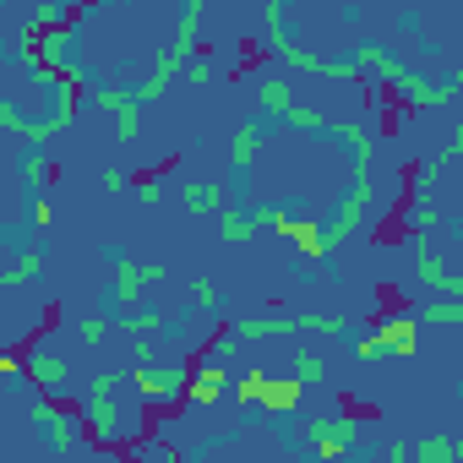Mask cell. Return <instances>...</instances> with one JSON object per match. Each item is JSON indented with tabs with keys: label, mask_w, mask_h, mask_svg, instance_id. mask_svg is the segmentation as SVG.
Returning a JSON list of instances; mask_svg holds the SVG:
<instances>
[{
	"label": "cell",
	"mask_w": 463,
	"mask_h": 463,
	"mask_svg": "<svg viewBox=\"0 0 463 463\" xmlns=\"http://www.w3.org/2000/svg\"><path fill=\"white\" fill-rule=\"evenodd\" d=\"M120 392H126V376H120V371H99V376L88 382V392H82L77 420H82V430H88L99 447H131L137 436H147L142 420L126 414Z\"/></svg>",
	"instance_id": "6da1fadb"
},
{
	"label": "cell",
	"mask_w": 463,
	"mask_h": 463,
	"mask_svg": "<svg viewBox=\"0 0 463 463\" xmlns=\"http://www.w3.org/2000/svg\"><path fill=\"white\" fill-rule=\"evenodd\" d=\"M196 23H202V6H196V0H185V6L175 12V39H169V50L158 55V66L131 88V99L137 104H153V99H164V88L185 71V61L196 55Z\"/></svg>",
	"instance_id": "7a4b0ae2"
},
{
	"label": "cell",
	"mask_w": 463,
	"mask_h": 463,
	"mask_svg": "<svg viewBox=\"0 0 463 463\" xmlns=\"http://www.w3.org/2000/svg\"><path fill=\"white\" fill-rule=\"evenodd\" d=\"M104 262L115 268V289L104 295V311H109V317H131V311L142 306V289H153V284L169 279L164 262H131L126 246H104Z\"/></svg>",
	"instance_id": "3957f363"
},
{
	"label": "cell",
	"mask_w": 463,
	"mask_h": 463,
	"mask_svg": "<svg viewBox=\"0 0 463 463\" xmlns=\"http://www.w3.org/2000/svg\"><path fill=\"white\" fill-rule=\"evenodd\" d=\"M131 387L147 409H175L185 398V360H158V354H137L131 365Z\"/></svg>",
	"instance_id": "277c9868"
},
{
	"label": "cell",
	"mask_w": 463,
	"mask_h": 463,
	"mask_svg": "<svg viewBox=\"0 0 463 463\" xmlns=\"http://www.w3.org/2000/svg\"><path fill=\"white\" fill-rule=\"evenodd\" d=\"M229 333H235L241 344L246 338H284V333H349V317H317V311H268V317H241V322H229Z\"/></svg>",
	"instance_id": "5b68a950"
},
{
	"label": "cell",
	"mask_w": 463,
	"mask_h": 463,
	"mask_svg": "<svg viewBox=\"0 0 463 463\" xmlns=\"http://www.w3.org/2000/svg\"><path fill=\"white\" fill-rule=\"evenodd\" d=\"M360 441H365V420H349V414H317V420H306V452L317 463L349 458Z\"/></svg>",
	"instance_id": "8992f818"
},
{
	"label": "cell",
	"mask_w": 463,
	"mask_h": 463,
	"mask_svg": "<svg viewBox=\"0 0 463 463\" xmlns=\"http://www.w3.org/2000/svg\"><path fill=\"white\" fill-rule=\"evenodd\" d=\"M28 425L44 436V447L50 452H71V447H82V420H77V409L71 403H50V398H39L33 409H28Z\"/></svg>",
	"instance_id": "52a82bcc"
},
{
	"label": "cell",
	"mask_w": 463,
	"mask_h": 463,
	"mask_svg": "<svg viewBox=\"0 0 463 463\" xmlns=\"http://www.w3.org/2000/svg\"><path fill=\"white\" fill-rule=\"evenodd\" d=\"M23 365H28L33 387H39L50 403H66V398H71V365H66V354H61V349H50V344H33Z\"/></svg>",
	"instance_id": "ba28073f"
},
{
	"label": "cell",
	"mask_w": 463,
	"mask_h": 463,
	"mask_svg": "<svg viewBox=\"0 0 463 463\" xmlns=\"http://www.w3.org/2000/svg\"><path fill=\"white\" fill-rule=\"evenodd\" d=\"M229 382H235V376H229L223 360H196V365H185V403H191L196 414H207V409L223 403Z\"/></svg>",
	"instance_id": "9c48e42d"
},
{
	"label": "cell",
	"mask_w": 463,
	"mask_h": 463,
	"mask_svg": "<svg viewBox=\"0 0 463 463\" xmlns=\"http://www.w3.org/2000/svg\"><path fill=\"white\" fill-rule=\"evenodd\" d=\"M371 338L387 349V360H414V354H420V322H414L409 311L382 317V322L371 327Z\"/></svg>",
	"instance_id": "30bf717a"
},
{
	"label": "cell",
	"mask_w": 463,
	"mask_h": 463,
	"mask_svg": "<svg viewBox=\"0 0 463 463\" xmlns=\"http://www.w3.org/2000/svg\"><path fill=\"white\" fill-rule=\"evenodd\" d=\"M93 104H99L104 115H115V137H120V142H137V131H142V104L131 99V88H93Z\"/></svg>",
	"instance_id": "8fae6325"
},
{
	"label": "cell",
	"mask_w": 463,
	"mask_h": 463,
	"mask_svg": "<svg viewBox=\"0 0 463 463\" xmlns=\"http://www.w3.org/2000/svg\"><path fill=\"white\" fill-rule=\"evenodd\" d=\"M300 403H306V387H300L295 376H268V382H262L257 409H262L268 420H289V414H300Z\"/></svg>",
	"instance_id": "7c38bea8"
},
{
	"label": "cell",
	"mask_w": 463,
	"mask_h": 463,
	"mask_svg": "<svg viewBox=\"0 0 463 463\" xmlns=\"http://www.w3.org/2000/svg\"><path fill=\"white\" fill-rule=\"evenodd\" d=\"M17 169H23V202H39V196L50 191V175H55L50 153H44V147H23V153H17Z\"/></svg>",
	"instance_id": "4fadbf2b"
},
{
	"label": "cell",
	"mask_w": 463,
	"mask_h": 463,
	"mask_svg": "<svg viewBox=\"0 0 463 463\" xmlns=\"http://www.w3.org/2000/svg\"><path fill=\"white\" fill-rule=\"evenodd\" d=\"M33 279H44V251H23V257H12V268H0V300L6 295H17V289H28Z\"/></svg>",
	"instance_id": "5bb4252c"
},
{
	"label": "cell",
	"mask_w": 463,
	"mask_h": 463,
	"mask_svg": "<svg viewBox=\"0 0 463 463\" xmlns=\"http://www.w3.org/2000/svg\"><path fill=\"white\" fill-rule=\"evenodd\" d=\"M262 137H268V120H262V115H257V120H246V126L235 131V142H229V169L251 175V164H257V147H262Z\"/></svg>",
	"instance_id": "9a60e30c"
},
{
	"label": "cell",
	"mask_w": 463,
	"mask_h": 463,
	"mask_svg": "<svg viewBox=\"0 0 463 463\" xmlns=\"http://www.w3.org/2000/svg\"><path fill=\"white\" fill-rule=\"evenodd\" d=\"M257 229H262L257 207H229V213H218V241H223V246H241V241H251Z\"/></svg>",
	"instance_id": "2e32d148"
},
{
	"label": "cell",
	"mask_w": 463,
	"mask_h": 463,
	"mask_svg": "<svg viewBox=\"0 0 463 463\" xmlns=\"http://www.w3.org/2000/svg\"><path fill=\"white\" fill-rule=\"evenodd\" d=\"M458 458H463L458 436H420V441H409V463H458Z\"/></svg>",
	"instance_id": "e0dca14e"
},
{
	"label": "cell",
	"mask_w": 463,
	"mask_h": 463,
	"mask_svg": "<svg viewBox=\"0 0 463 463\" xmlns=\"http://www.w3.org/2000/svg\"><path fill=\"white\" fill-rule=\"evenodd\" d=\"M289 241H295L311 262H327V257H333V251H327V235H322V218H295Z\"/></svg>",
	"instance_id": "ac0fdd59"
},
{
	"label": "cell",
	"mask_w": 463,
	"mask_h": 463,
	"mask_svg": "<svg viewBox=\"0 0 463 463\" xmlns=\"http://www.w3.org/2000/svg\"><path fill=\"white\" fill-rule=\"evenodd\" d=\"M257 109H262V120H284L289 115V82L284 77H262L257 82Z\"/></svg>",
	"instance_id": "d6986e66"
},
{
	"label": "cell",
	"mask_w": 463,
	"mask_h": 463,
	"mask_svg": "<svg viewBox=\"0 0 463 463\" xmlns=\"http://www.w3.org/2000/svg\"><path fill=\"white\" fill-rule=\"evenodd\" d=\"M180 207H185V213H218V207H223V185H218V180H185Z\"/></svg>",
	"instance_id": "ffe728a7"
},
{
	"label": "cell",
	"mask_w": 463,
	"mask_h": 463,
	"mask_svg": "<svg viewBox=\"0 0 463 463\" xmlns=\"http://www.w3.org/2000/svg\"><path fill=\"white\" fill-rule=\"evenodd\" d=\"M289 376L311 392V387H322V382H327V360H322L317 349H295V371H289Z\"/></svg>",
	"instance_id": "44dd1931"
},
{
	"label": "cell",
	"mask_w": 463,
	"mask_h": 463,
	"mask_svg": "<svg viewBox=\"0 0 463 463\" xmlns=\"http://www.w3.org/2000/svg\"><path fill=\"white\" fill-rule=\"evenodd\" d=\"M441 169H447V158L436 153V158H425L414 175H409V191H414V202H430V191H436V180H441Z\"/></svg>",
	"instance_id": "7402d4cb"
},
{
	"label": "cell",
	"mask_w": 463,
	"mask_h": 463,
	"mask_svg": "<svg viewBox=\"0 0 463 463\" xmlns=\"http://www.w3.org/2000/svg\"><path fill=\"white\" fill-rule=\"evenodd\" d=\"M175 458H180V452H175L164 436H137V441H131V463H175Z\"/></svg>",
	"instance_id": "603a6c76"
},
{
	"label": "cell",
	"mask_w": 463,
	"mask_h": 463,
	"mask_svg": "<svg viewBox=\"0 0 463 463\" xmlns=\"http://www.w3.org/2000/svg\"><path fill=\"white\" fill-rule=\"evenodd\" d=\"M414 322H430V327H458L463 322V300H430V306H420V317Z\"/></svg>",
	"instance_id": "cb8c5ba5"
},
{
	"label": "cell",
	"mask_w": 463,
	"mask_h": 463,
	"mask_svg": "<svg viewBox=\"0 0 463 463\" xmlns=\"http://www.w3.org/2000/svg\"><path fill=\"white\" fill-rule=\"evenodd\" d=\"M398 218H403V229H409V235H430V229L441 223V213H436L430 202H409V207H403Z\"/></svg>",
	"instance_id": "d4e9b609"
},
{
	"label": "cell",
	"mask_w": 463,
	"mask_h": 463,
	"mask_svg": "<svg viewBox=\"0 0 463 463\" xmlns=\"http://www.w3.org/2000/svg\"><path fill=\"white\" fill-rule=\"evenodd\" d=\"M109 333H115V317H109V311H93V317H82V322H77V338H82L88 349H93V344H104Z\"/></svg>",
	"instance_id": "484cf974"
},
{
	"label": "cell",
	"mask_w": 463,
	"mask_h": 463,
	"mask_svg": "<svg viewBox=\"0 0 463 463\" xmlns=\"http://www.w3.org/2000/svg\"><path fill=\"white\" fill-rule=\"evenodd\" d=\"M185 82H191V88H213V82H218V61H213V55H191V61H185Z\"/></svg>",
	"instance_id": "4316f807"
},
{
	"label": "cell",
	"mask_w": 463,
	"mask_h": 463,
	"mask_svg": "<svg viewBox=\"0 0 463 463\" xmlns=\"http://www.w3.org/2000/svg\"><path fill=\"white\" fill-rule=\"evenodd\" d=\"M191 300H196V311H207V317H218V311H223V295H218V284H213V279H191Z\"/></svg>",
	"instance_id": "83f0119b"
},
{
	"label": "cell",
	"mask_w": 463,
	"mask_h": 463,
	"mask_svg": "<svg viewBox=\"0 0 463 463\" xmlns=\"http://www.w3.org/2000/svg\"><path fill=\"white\" fill-rule=\"evenodd\" d=\"M28 207H33V218H28L33 229H50V223H55V207H50V196H39V202H28Z\"/></svg>",
	"instance_id": "f1b7e54d"
},
{
	"label": "cell",
	"mask_w": 463,
	"mask_h": 463,
	"mask_svg": "<svg viewBox=\"0 0 463 463\" xmlns=\"http://www.w3.org/2000/svg\"><path fill=\"white\" fill-rule=\"evenodd\" d=\"M382 458H387V463H409V441H403V436H387V441H382Z\"/></svg>",
	"instance_id": "f546056e"
},
{
	"label": "cell",
	"mask_w": 463,
	"mask_h": 463,
	"mask_svg": "<svg viewBox=\"0 0 463 463\" xmlns=\"http://www.w3.org/2000/svg\"><path fill=\"white\" fill-rule=\"evenodd\" d=\"M131 185H137V196H142L147 207H158V196H164V191H158V180H153V175H142V180H131Z\"/></svg>",
	"instance_id": "4dcf8cb0"
},
{
	"label": "cell",
	"mask_w": 463,
	"mask_h": 463,
	"mask_svg": "<svg viewBox=\"0 0 463 463\" xmlns=\"http://www.w3.org/2000/svg\"><path fill=\"white\" fill-rule=\"evenodd\" d=\"M104 191H131V175L126 169H104Z\"/></svg>",
	"instance_id": "1f68e13d"
},
{
	"label": "cell",
	"mask_w": 463,
	"mask_h": 463,
	"mask_svg": "<svg viewBox=\"0 0 463 463\" xmlns=\"http://www.w3.org/2000/svg\"><path fill=\"white\" fill-rule=\"evenodd\" d=\"M23 371V354H0V382H12Z\"/></svg>",
	"instance_id": "d6a6232c"
},
{
	"label": "cell",
	"mask_w": 463,
	"mask_h": 463,
	"mask_svg": "<svg viewBox=\"0 0 463 463\" xmlns=\"http://www.w3.org/2000/svg\"><path fill=\"white\" fill-rule=\"evenodd\" d=\"M175 463H196V458H175Z\"/></svg>",
	"instance_id": "836d02e7"
}]
</instances>
